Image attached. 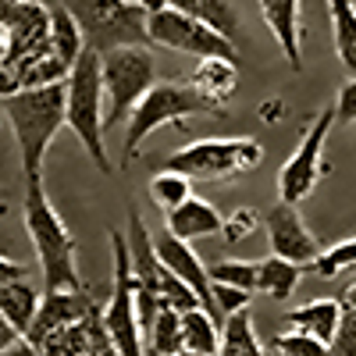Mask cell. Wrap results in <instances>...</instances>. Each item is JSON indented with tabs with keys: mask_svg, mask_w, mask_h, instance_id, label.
Masks as SVG:
<instances>
[{
	"mask_svg": "<svg viewBox=\"0 0 356 356\" xmlns=\"http://www.w3.org/2000/svg\"><path fill=\"white\" fill-rule=\"evenodd\" d=\"M8 114V125L22 150L25 178H43V157L50 150L54 136L68 125V82H54L40 89H22L15 97L0 100Z\"/></svg>",
	"mask_w": 356,
	"mask_h": 356,
	"instance_id": "obj_1",
	"label": "cell"
},
{
	"mask_svg": "<svg viewBox=\"0 0 356 356\" xmlns=\"http://www.w3.org/2000/svg\"><path fill=\"white\" fill-rule=\"evenodd\" d=\"M25 232L36 246L40 271H43V292H82L86 282L75 264V239L68 225L61 221L57 207L47 196L43 178H33L25 193Z\"/></svg>",
	"mask_w": 356,
	"mask_h": 356,
	"instance_id": "obj_2",
	"label": "cell"
},
{
	"mask_svg": "<svg viewBox=\"0 0 356 356\" xmlns=\"http://www.w3.org/2000/svg\"><path fill=\"white\" fill-rule=\"evenodd\" d=\"M68 129L82 143V150L93 157V164L104 175H111L114 168L107 161V146H104V132H107L104 72H100V54L89 47L68 72Z\"/></svg>",
	"mask_w": 356,
	"mask_h": 356,
	"instance_id": "obj_3",
	"label": "cell"
},
{
	"mask_svg": "<svg viewBox=\"0 0 356 356\" xmlns=\"http://www.w3.org/2000/svg\"><path fill=\"white\" fill-rule=\"evenodd\" d=\"M193 114H225V107L214 104V100H207L200 89H193L189 82H157L150 93L136 104V111L129 114L125 146H122V168H129L139 157L146 136H154L168 122H186V118H193Z\"/></svg>",
	"mask_w": 356,
	"mask_h": 356,
	"instance_id": "obj_4",
	"label": "cell"
},
{
	"mask_svg": "<svg viewBox=\"0 0 356 356\" xmlns=\"http://www.w3.org/2000/svg\"><path fill=\"white\" fill-rule=\"evenodd\" d=\"M264 164V146L250 136L232 139H196L168 157V171H178L193 182H221V178H239Z\"/></svg>",
	"mask_w": 356,
	"mask_h": 356,
	"instance_id": "obj_5",
	"label": "cell"
},
{
	"mask_svg": "<svg viewBox=\"0 0 356 356\" xmlns=\"http://www.w3.org/2000/svg\"><path fill=\"white\" fill-rule=\"evenodd\" d=\"M68 8L82 25L86 47L97 54L150 43V29H146L150 15L132 0H72Z\"/></svg>",
	"mask_w": 356,
	"mask_h": 356,
	"instance_id": "obj_6",
	"label": "cell"
},
{
	"mask_svg": "<svg viewBox=\"0 0 356 356\" xmlns=\"http://www.w3.org/2000/svg\"><path fill=\"white\" fill-rule=\"evenodd\" d=\"M104 93H107V125L129 122L136 104L157 86V61L146 47H118L100 54Z\"/></svg>",
	"mask_w": 356,
	"mask_h": 356,
	"instance_id": "obj_7",
	"label": "cell"
},
{
	"mask_svg": "<svg viewBox=\"0 0 356 356\" xmlns=\"http://www.w3.org/2000/svg\"><path fill=\"white\" fill-rule=\"evenodd\" d=\"M111 246H114V285L104 307V328L122 356H146V339L136 314V271H132L129 239L111 232Z\"/></svg>",
	"mask_w": 356,
	"mask_h": 356,
	"instance_id": "obj_8",
	"label": "cell"
},
{
	"mask_svg": "<svg viewBox=\"0 0 356 356\" xmlns=\"http://www.w3.org/2000/svg\"><path fill=\"white\" fill-rule=\"evenodd\" d=\"M335 129V104L324 107L314 125L307 129V136L300 139V146L292 150V157L282 164L278 171V200L300 207L321 182V161H324V143H328V132Z\"/></svg>",
	"mask_w": 356,
	"mask_h": 356,
	"instance_id": "obj_9",
	"label": "cell"
},
{
	"mask_svg": "<svg viewBox=\"0 0 356 356\" xmlns=\"http://www.w3.org/2000/svg\"><path fill=\"white\" fill-rule=\"evenodd\" d=\"M146 29H150V43L154 47H168L178 54H193V57H228V61H239V50L235 43L214 29H207L203 22L182 15V11H161L146 18Z\"/></svg>",
	"mask_w": 356,
	"mask_h": 356,
	"instance_id": "obj_10",
	"label": "cell"
},
{
	"mask_svg": "<svg viewBox=\"0 0 356 356\" xmlns=\"http://www.w3.org/2000/svg\"><path fill=\"white\" fill-rule=\"evenodd\" d=\"M0 29L8 40L4 65H22L29 57L50 54V8L36 0H0Z\"/></svg>",
	"mask_w": 356,
	"mask_h": 356,
	"instance_id": "obj_11",
	"label": "cell"
},
{
	"mask_svg": "<svg viewBox=\"0 0 356 356\" xmlns=\"http://www.w3.org/2000/svg\"><path fill=\"white\" fill-rule=\"evenodd\" d=\"M264 228H267V239H271V253L292 264H314L321 257V246L310 235V228L303 225L300 211L292 203H275L271 211L264 214Z\"/></svg>",
	"mask_w": 356,
	"mask_h": 356,
	"instance_id": "obj_12",
	"label": "cell"
},
{
	"mask_svg": "<svg viewBox=\"0 0 356 356\" xmlns=\"http://www.w3.org/2000/svg\"><path fill=\"white\" fill-rule=\"evenodd\" d=\"M154 246H157V257H161V264L168 267L171 275H178L182 278L196 296H200V307L211 314L218 324H225L221 317H218V303H214V282H211V271L200 264V257L193 253V246L189 243H182V239H175L171 232H164V235H157L154 239Z\"/></svg>",
	"mask_w": 356,
	"mask_h": 356,
	"instance_id": "obj_13",
	"label": "cell"
},
{
	"mask_svg": "<svg viewBox=\"0 0 356 356\" xmlns=\"http://www.w3.org/2000/svg\"><path fill=\"white\" fill-rule=\"evenodd\" d=\"M93 300H89V289L82 292H43V303H40V314L33 321V328H29V342L40 346L50 332L57 328H68V324H79L93 314Z\"/></svg>",
	"mask_w": 356,
	"mask_h": 356,
	"instance_id": "obj_14",
	"label": "cell"
},
{
	"mask_svg": "<svg viewBox=\"0 0 356 356\" xmlns=\"http://www.w3.org/2000/svg\"><path fill=\"white\" fill-rule=\"evenodd\" d=\"M260 15L271 29L275 43L282 47L289 68H303V15L300 0H260Z\"/></svg>",
	"mask_w": 356,
	"mask_h": 356,
	"instance_id": "obj_15",
	"label": "cell"
},
{
	"mask_svg": "<svg viewBox=\"0 0 356 356\" xmlns=\"http://www.w3.org/2000/svg\"><path fill=\"white\" fill-rule=\"evenodd\" d=\"M221 228H225V214H218V207L200 200V196H189L182 207H175L171 214H164V232H171L182 243L203 239V235H218Z\"/></svg>",
	"mask_w": 356,
	"mask_h": 356,
	"instance_id": "obj_16",
	"label": "cell"
},
{
	"mask_svg": "<svg viewBox=\"0 0 356 356\" xmlns=\"http://www.w3.org/2000/svg\"><path fill=\"white\" fill-rule=\"evenodd\" d=\"M339 321H342V300H335V296L303 303V307H296V310L285 314V324L292 332H307V335L328 342V346H332V339L339 332Z\"/></svg>",
	"mask_w": 356,
	"mask_h": 356,
	"instance_id": "obj_17",
	"label": "cell"
},
{
	"mask_svg": "<svg viewBox=\"0 0 356 356\" xmlns=\"http://www.w3.org/2000/svg\"><path fill=\"white\" fill-rule=\"evenodd\" d=\"M189 86L200 89L207 100L225 107V100L239 86V61H228V57H200L196 72L189 75Z\"/></svg>",
	"mask_w": 356,
	"mask_h": 356,
	"instance_id": "obj_18",
	"label": "cell"
},
{
	"mask_svg": "<svg viewBox=\"0 0 356 356\" xmlns=\"http://www.w3.org/2000/svg\"><path fill=\"white\" fill-rule=\"evenodd\" d=\"M40 303H43V292L29 282V278H18V282H8L0 285V314L11 321V328L25 339L33 321L40 314Z\"/></svg>",
	"mask_w": 356,
	"mask_h": 356,
	"instance_id": "obj_19",
	"label": "cell"
},
{
	"mask_svg": "<svg viewBox=\"0 0 356 356\" xmlns=\"http://www.w3.org/2000/svg\"><path fill=\"white\" fill-rule=\"evenodd\" d=\"M300 278H303V264H292V260H282L271 253L257 267V289L253 292L267 296V300H289L296 292V285H300Z\"/></svg>",
	"mask_w": 356,
	"mask_h": 356,
	"instance_id": "obj_20",
	"label": "cell"
},
{
	"mask_svg": "<svg viewBox=\"0 0 356 356\" xmlns=\"http://www.w3.org/2000/svg\"><path fill=\"white\" fill-rule=\"evenodd\" d=\"M50 47L68 68L86 54V36H82V25L72 15V8H61V4L50 8Z\"/></svg>",
	"mask_w": 356,
	"mask_h": 356,
	"instance_id": "obj_21",
	"label": "cell"
},
{
	"mask_svg": "<svg viewBox=\"0 0 356 356\" xmlns=\"http://www.w3.org/2000/svg\"><path fill=\"white\" fill-rule=\"evenodd\" d=\"M171 8L203 22L207 29H214V33H221L228 40L239 33V15H235L232 0H171Z\"/></svg>",
	"mask_w": 356,
	"mask_h": 356,
	"instance_id": "obj_22",
	"label": "cell"
},
{
	"mask_svg": "<svg viewBox=\"0 0 356 356\" xmlns=\"http://www.w3.org/2000/svg\"><path fill=\"white\" fill-rule=\"evenodd\" d=\"M221 328L207 310H189L182 314V339H186V353H196V356H218L221 353Z\"/></svg>",
	"mask_w": 356,
	"mask_h": 356,
	"instance_id": "obj_23",
	"label": "cell"
},
{
	"mask_svg": "<svg viewBox=\"0 0 356 356\" xmlns=\"http://www.w3.org/2000/svg\"><path fill=\"white\" fill-rule=\"evenodd\" d=\"M328 15H332L339 61L356 75V4L353 0H328Z\"/></svg>",
	"mask_w": 356,
	"mask_h": 356,
	"instance_id": "obj_24",
	"label": "cell"
},
{
	"mask_svg": "<svg viewBox=\"0 0 356 356\" xmlns=\"http://www.w3.org/2000/svg\"><path fill=\"white\" fill-rule=\"evenodd\" d=\"M218 356H264L250 310H239V314H232L225 321V328H221V353Z\"/></svg>",
	"mask_w": 356,
	"mask_h": 356,
	"instance_id": "obj_25",
	"label": "cell"
},
{
	"mask_svg": "<svg viewBox=\"0 0 356 356\" xmlns=\"http://www.w3.org/2000/svg\"><path fill=\"white\" fill-rule=\"evenodd\" d=\"M186 353V339H182V314L164 307L154 332L146 335V356H178Z\"/></svg>",
	"mask_w": 356,
	"mask_h": 356,
	"instance_id": "obj_26",
	"label": "cell"
},
{
	"mask_svg": "<svg viewBox=\"0 0 356 356\" xmlns=\"http://www.w3.org/2000/svg\"><path fill=\"white\" fill-rule=\"evenodd\" d=\"M189 196H193V178H186V175L164 168V171H157L150 178V200L161 207L164 214H171L175 207H182Z\"/></svg>",
	"mask_w": 356,
	"mask_h": 356,
	"instance_id": "obj_27",
	"label": "cell"
},
{
	"mask_svg": "<svg viewBox=\"0 0 356 356\" xmlns=\"http://www.w3.org/2000/svg\"><path fill=\"white\" fill-rule=\"evenodd\" d=\"M36 349L43 356H89V317L79 324H68V328L50 332Z\"/></svg>",
	"mask_w": 356,
	"mask_h": 356,
	"instance_id": "obj_28",
	"label": "cell"
},
{
	"mask_svg": "<svg viewBox=\"0 0 356 356\" xmlns=\"http://www.w3.org/2000/svg\"><path fill=\"white\" fill-rule=\"evenodd\" d=\"M257 267L253 260H218L211 264L207 271H211V282H221V285H235V289H246L253 292L257 289Z\"/></svg>",
	"mask_w": 356,
	"mask_h": 356,
	"instance_id": "obj_29",
	"label": "cell"
},
{
	"mask_svg": "<svg viewBox=\"0 0 356 356\" xmlns=\"http://www.w3.org/2000/svg\"><path fill=\"white\" fill-rule=\"evenodd\" d=\"M349 267H356V235L353 239H342L328 250H321V257L314 260V275L321 278H335L339 271H349Z\"/></svg>",
	"mask_w": 356,
	"mask_h": 356,
	"instance_id": "obj_30",
	"label": "cell"
},
{
	"mask_svg": "<svg viewBox=\"0 0 356 356\" xmlns=\"http://www.w3.org/2000/svg\"><path fill=\"white\" fill-rule=\"evenodd\" d=\"M271 349L278 356H332V346L321 342L307 332H285V335H275L271 339Z\"/></svg>",
	"mask_w": 356,
	"mask_h": 356,
	"instance_id": "obj_31",
	"label": "cell"
},
{
	"mask_svg": "<svg viewBox=\"0 0 356 356\" xmlns=\"http://www.w3.org/2000/svg\"><path fill=\"white\" fill-rule=\"evenodd\" d=\"M250 296L246 289H235V285H221L214 282V303H218V317L228 321L232 314H239V310H250Z\"/></svg>",
	"mask_w": 356,
	"mask_h": 356,
	"instance_id": "obj_32",
	"label": "cell"
},
{
	"mask_svg": "<svg viewBox=\"0 0 356 356\" xmlns=\"http://www.w3.org/2000/svg\"><path fill=\"white\" fill-rule=\"evenodd\" d=\"M332 356H356V310L342 303V321L332 339Z\"/></svg>",
	"mask_w": 356,
	"mask_h": 356,
	"instance_id": "obj_33",
	"label": "cell"
},
{
	"mask_svg": "<svg viewBox=\"0 0 356 356\" xmlns=\"http://www.w3.org/2000/svg\"><path fill=\"white\" fill-rule=\"evenodd\" d=\"M257 225H260V218H257V211H250V207H243V211H235V214H228L225 218V239L228 243H243L250 232H257Z\"/></svg>",
	"mask_w": 356,
	"mask_h": 356,
	"instance_id": "obj_34",
	"label": "cell"
},
{
	"mask_svg": "<svg viewBox=\"0 0 356 356\" xmlns=\"http://www.w3.org/2000/svg\"><path fill=\"white\" fill-rule=\"evenodd\" d=\"M335 125H356V75L342 82L335 97Z\"/></svg>",
	"mask_w": 356,
	"mask_h": 356,
	"instance_id": "obj_35",
	"label": "cell"
},
{
	"mask_svg": "<svg viewBox=\"0 0 356 356\" xmlns=\"http://www.w3.org/2000/svg\"><path fill=\"white\" fill-rule=\"evenodd\" d=\"M18 278H29L25 264H18V260H11V257H0V285L18 282Z\"/></svg>",
	"mask_w": 356,
	"mask_h": 356,
	"instance_id": "obj_36",
	"label": "cell"
},
{
	"mask_svg": "<svg viewBox=\"0 0 356 356\" xmlns=\"http://www.w3.org/2000/svg\"><path fill=\"white\" fill-rule=\"evenodd\" d=\"M0 356H43V353H40L33 342H29V339H18L15 346H8V349L0 353Z\"/></svg>",
	"mask_w": 356,
	"mask_h": 356,
	"instance_id": "obj_37",
	"label": "cell"
},
{
	"mask_svg": "<svg viewBox=\"0 0 356 356\" xmlns=\"http://www.w3.org/2000/svg\"><path fill=\"white\" fill-rule=\"evenodd\" d=\"M18 339H22V335H18V332L11 328V321H8L4 314H0V353H4L8 346H15Z\"/></svg>",
	"mask_w": 356,
	"mask_h": 356,
	"instance_id": "obj_38",
	"label": "cell"
},
{
	"mask_svg": "<svg viewBox=\"0 0 356 356\" xmlns=\"http://www.w3.org/2000/svg\"><path fill=\"white\" fill-rule=\"evenodd\" d=\"M139 8H143L146 15H161V11L171 8V0H139Z\"/></svg>",
	"mask_w": 356,
	"mask_h": 356,
	"instance_id": "obj_39",
	"label": "cell"
},
{
	"mask_svg": "<svg viewBox=\"0 0 356 356\" xmlns=\"http://www.w3.org/2000/svg\"><path fill=\"white\" fill-rule=\"evenodd\" d=\"M342 303H346V307H353V310H356V282H353V285H349V289H346V296H342Z\"/></svg>",
	"mask_w": 356,
	"mask_h": 356,
	"instance_id": "obj_40",
	"label": "cell"
},
{
	"mask_svg": "<svg viewBox=\"0 0 356 356\" xmlns=\"http://www.w3.org/2000/svg\"><path fill=\"white\" fill-rule=\"evenodd\" d=\"M4 57H8V40H4V29H0V65H4Z\"/></svg>",
	"mask_w": 356,
	"mask_h": 356,
	"instance_id": "obj_41",
	"label": "cell"
},
{
	"mask_svg": "<svg viewBox=\"0 0 356 356\" xmlns=\"http://www.w3.org/2000/svg\"><path fill=\"white\" fill-rule=\"evenodd\" d=\"M8 214V203H0V218H4Z\"/></svg>",
	"mask_w": 356,
	"mask_h": 356,
	"instance_id": "obj_42",
	"label": "cell"
},
{
	"mask_svg": "<svg viewBox=\"0 0 356 356\" xmlns=\"http://www.w3.org/2000/svg\"><path fill=\"white\" fill-rule=\"evenodd\" d=\"M178 356H196V353H178Z\"/></svg>",
	"mask_w": 356,
	"mask_h": 356,
	"instance_id": "obj_43",
	"label": "cell"
},
{
	"mask_svg": "<svg viewBox=\"0 0 356 356\" xmlns=\"http://www.w3.org/2000/svg\"><path fill=\"white\" fill-rule=\"evenodd\" d=\"M0 203H4V193H0Z\"/></svg>",
	"mask_w": 356,
	"mask_h": 356,
	"instance_id": "obj_44",
	"label": "cell"
}]
</instances>
